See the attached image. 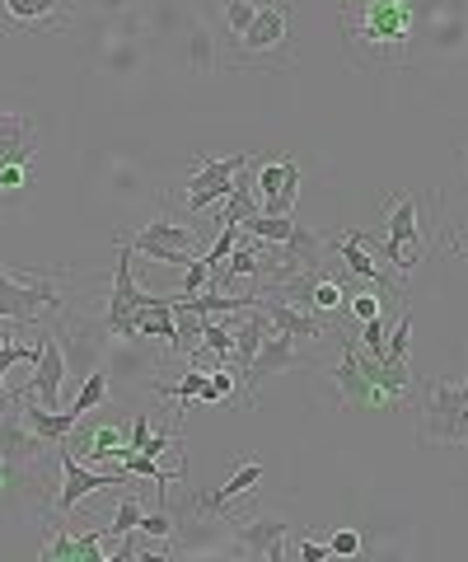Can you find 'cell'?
<instances>
[{"instance_id":"obj_1","label":"cell","mask_w":468,"mask_h":562,"mask_svg":"<svg viewBox=\"0 0 468 562\" xmlns=\"http://www.w3.org/2000/svg\"><path fill=\"white\" fill-rule=\"evenodd\" d=\"M342 43L356 66L403 70L412 61V0H366L342 10Z\"/></svg>"},{"instance_id":"obj_2","label":"cell","mask_w":468,"mask_h":562,"mask_svg":"<svg viewBox=\"0 0 468 562\" xmlns=\"http://www.w3.org/2000/svg\"><path fill=\"white\" fill-rule=\"evenodd\" d=\"M66 295L57 291V272H14L0 262V319L33 324L38 314H61Z\"/></svg>"},{"instance_id":"obj_3","label":"cell","mask_w":468,"mask_h":562,"mask_svg":"<svg viewBox=\"0 0 468 562\" xmlns=\"http://www.w3.org/2000/svg\"><path fill=\"white\" fill-rule=\"evenodd\" d=\"M422 431L431 446H468V390L464 380H431L422 403Z\"/></svg>"},{"instance_id":"obj_4","label":"cell","mask_w":468,"mask_h":562,"mask_svg":"<svg viewBox=\"0 0 468 562\" xmlns=\"http://www.w3.org/2000/svg\"><path fill=\"white\" fill-rule=\"evenodd\" d=\"M286 24H290V5H258L253 24L239 33V52L225 57V66H286Z\"/></svg>"},{"instance_id":"obj_5","label":"cell","mask_w":468,"mask_h":562,"mask_svg":"<svg viewBox=\"0 0 468 562\" xmlns=\"http://www.w3.org/2000/svg\"><path fill=\"white\" fill-rule=\"evenodd\" d=\"M132 244L127 239H117V262H113V295H109V333L113 338H123V342H136L141 333H136V310L146 305V291L136 286V277H132Z\"/></svg>"},{"instance_id":"obj_6","label":"cell","mask_w":468,"mask_h":562,"mask_svg":"<svg viewBox=\"0 0 468 562\" xmlns=\"http://www.w3.org/2000/svg\"><path fill=\"white\" fill-rule=\"evenodd\" d=\"M132 254H146L155 262H169V268H187V262L197 258V231L193 225H183V221H173V216H160V221H150L141 235H132Z\"/></svg>"},{"instance_id":"obj_7","label":"cell","mask_w":468,"mask_h":562,"mask_svg":"<svg viewBox=\"0 0 468 562\" xmlns=\"http://www.w3.org/2000/svg\"><path fill=\"white\" fill-rule=\"evenodd\" d=\"M333 380H338V398L352 413H389V408H398V398L389 390H379V384L356 366V342L352 338L342 342V361H338Z\"/></svg>"},{"instance_id":"obj_8","label":"cell","mask_w":468,"mask_h":562,"mask_svg":"<svg viewBox=\"0 0 468 562\" xmlns=\"http://www.w3.org/2000/svg\"><path fill=\"white\" fill-rule=\"evenodd\" d=\"M57 460H61V487H57V516H71L76 506L90 497V492H99V487H127L132 483V473L117 464L113 473H94V469H84V460H76L71 450H57Z\"/></svg>"},{"instance_id":"obj_9","label":"cell","mask_w":468,"mask_h":562,"mask_svg":"<svg viewBox=\"0 0 468 562\" xmlns=\"http://www.w3.org/2000/svg\"><path fill=\"white\" fill-rule=\"evenodd\" d=\"M253 155H225V160H212V155H197V173L187 179V216H197V211L216 206L230 198V183L235 173L244 169Z\"/></svg>"},{"instance_id":"obj_10","label":"cell","mask_w":468,"mask_h":562,"mask_svg":"<svg viewBox=\"0 0 468 562\" xmlns=\"http://www.w3.org/2000/svg\"><path fill=\"white\" fill-rule=\"evenodd\" d=\"M71 375L66 366V351L57 333H43V347H38V361H33V380L24 384V398H38L43 408H61V380Z\"/></svg>"},{"instance_id":"obj_11","label":"cell","mask_w":468,"mask_h":562,"mask_svg":"<svg viewBox=\"0 0 468 562\" xmlns=\"http://www.w3.org/2000/svg\"><path fill=\"white\" fill-rule=\"evenodd\" d=\"M258 192H263V216H290L296 211V198H300V165L290 160H272L263 165L258 160Z\"/></svg>"},{"instance_id":"obj_12","label":"cell","mask_w":468,"mask_h":562,"mask_svg":"<svg viewBox=\"0 0 468 562\" xmlns=\"http://www.w3.org/2000/svg\"><path fill=\"white\" fill-rule=\"evenodd\" d=\"M43 450H47L43 436L33 431L14 408H5V417H0V464H5L10 473H24L33 460H43Z\"/></svg>"},{"instance_id":"obj_13","label":"cell","mask_w":468,"mask_h":562,"mask_svg":"<svg viewBox=\"0 0 468 562\" xmlns=\"http://www.w3.org/2000/svg\"><path fill=\"white\" fill-rule=\"evenodd\" d=\"M230 530H235V549L244 553V558H267V562H282L290 549H286V535H290V525L286 520H230Z\"/></svg>"},{"instance_id":"obj_14","label":"cell","mask_w":468,"mask_h":562,"mask_svg":"<svg viewBox=\"0 0 468 562\" xmlns=\"http://www.w3.org/2000/svg\"><path fill=\"white\" fill-rule=\"evenodd\" d=\"M333 249L342 254V262H346V272L352 277H361V281H370V286H379V291H393V295H403V277L398 272H389V268H379L375 262V254L366 249V244L356 239V231H342L338 239H328Z\"/></svg>"},{"instance_id":"obj_15","label":"cell","mask_w":468,"mask_h":562,"mask_svg":"<svg viewBox=\"0 0 468 562\" xmlns=\"http://www.w3.org/2000/svg\"><path fill=\"white\" fill-rule=\"evenodd\" d=\"M263 310H267L272 328H276V333H286V338L296 342V347H300V342H323V338H328L323 314H315V310H300V305L282 301V295H267Z\"/></svg>"},{"instance_id":"obj_16","label":"cell","mask_w":468,"mask_h":562,"mask_svg":"<svg viewBox=\"0 0 468 562\" xmlns=\"http://www.w3.org/2000/svg\"><path fill=\"white\" fill-rule=\"evenodd\" d=\"M272 324V319H267ZM300 366H309L305 357H300V347L286 338V333H276V328H267V338H263V347H258V357H253V384L258 380H267V375H282V371H300Z\"/></svg>"},{"instance_id":"obj_17","label":"cell","mask_w":468,"mask_h":562,"mask_svg":"<svg viewBox=\"0 0 468 562\" xmlns=\"http://www.w3.org/2000/svg\"><path fill=\"white\" fill-rule=\"evenodd\" d=\"M258 479H263V464H258V460H249V464L239 469L235 479L225 483L220 492H202V497H193L197 516H230V502H235V497H244V492H249Z\"/></svg>"},{"instance_id":"obj_18","label":"cell","mask_w":468,"mask_h":562,"mask_svg":"<svg viewBox=\"0 0 468 562\" xmlns=\"http://www.w3.org/2000/svg\"><path fill=\"white\" fill-rule=\"evenodd\" d=\"M20 417L28 422L33 431L43 436L47 446H61L66 436H71V431L80 427V422H84V417H80V413H71V408H43V403H28V408H24Z\"/></svg>"},{"instance_id":"obj_19","label":"cell","mask_w":468,"mask_h":562,"mask_svg":"<svg viewBox=\"0 0 468 562\" xmlns=\"http://www.w3.org/2000/svg\"><path fill=\"white\" fill-rule=\"evenodd\" d=\"M33 160V122L20 113L0 117V165H28Z\"/></svg>"},{"instance_id":"obj_20","label":"cell","mask_w":468,"mask_h":562,"mask_svg":"<svg viewBox=\"0 0 468 562\" xmlns=\"http://www.w3.org/2000/svg\"><path fill=\"white\" fill-rule=\"evenodd\" d=\"M66 0H5V10H10V20L14 24H24V29H61V10Z\"/></svg>"},{"instance_id":"obj_21","label":"cell","mask_w":468,"mask_h":562,"mask_svg":"<svg viewBox=\"0 0 468 562\" xmlns=\"http://www.w3.org/2000/svg\"><path fill=\"white\" fill-rule=\"evenodd\" d=\"M346 301V286L342 277H323L319 268L309 272V291H305V305L300 310H315V314H338Z\"/></svg>"},{"instance_id":"obj_22","label":"cell","mask_w":468,"mask_h":562,"mask_svg":"<svg viewBox=\"0 0 468 562\" xmlns=\"http://www.w3.org/2000/svg\"><path fill=\"white\" fill-rule=\"evenodd\" d=\"M239 231L249 239H263V244H286L290 231H296V216H263V211H253V216L239 221Z\"/></svg>"},{"instance_id":"obj_23","label":"cell","mask_w":468,"mask_h":562,"mask_svg":"<svg viewBox=\"0 0 468 562\" xmlns=\"http://www.w3.org/2000/svg\"><path fill=\"white\" fill-rule=\"evenodd\" d=\"M84 460H123L127 454V436L113 427V422H103V427H94V436L80 446Z\"/></svg>"},{"instance_id":"obj_24","label":"cell","mask_w":468,"mask_h":562,"mask_svg":"<svg viewBox=\"0 0 468 562\" xmlns=\"http://www.w3.org/2000/svg\"><path fill=\"white\" fill-rule=\"evenodd\" d=\"M38 347H43V333H38ZM38 347H28V342H14V333L5 338V347H0V413L10 408V394H5V371L10 366H20V361H38Z\"/></svg>"},{"instance_id":"obj_25","label":"cell","mask_w":468,"mask_h":562,"mask_svg":"<svg viewBox=\"0 0 468 562\" xmlns=\"http://www.w3.org/2000/svg\"><path fill=\"white\" fill-rule=\"evenodd\" d=\"M202 351H212V357L225 366V361H230V351H235V328L220 324L216 314H212V319L202 324Z\"/></svg>"},{"instance_id":"obj_26","label":"cell","mask_w":468,"mask_h":562,"mask_svg":"<svg viewBox=\"0 0 468 562\" xmlns=\"http://www.w3.org/2000/svg\"><path fill=\"white\" fill-rule=\"evenodd\" d=\"M103 398H109V375H103L99 371V366H94V371L90 375H84V384H80V394H76V403H71V413H80V417H90L94 408H99V403Z\"/></svg>"},{"instance_id":"obj_27","label":"cell","mask_w":468,"mask_h":562,"mask_svg":"<svg viewBox=\"0 0 468 562\" xmlns=\"http://www.w3.org/2000/svg\"><path fill=\"white\" fill-rule=\"evenodd\" d=\"M136 525H141V502H136L132 492H127V497L117 502L113 525H103V539H123V535H132V530H136Z\"/></svg>"},{"instance_id":"obj_28","label":"cell","mask_w":468,"mask_h":562,"mask_svg":"<svg viewBox=\"0 0 468 562\" xmlns=\"http://www.w3.org/2000/svg\"><path fill=\"white\" fill-rule=\"evenodd\" d=\"M263 0H225V29H230V38H239L249 24H253V14Z\"/></svg>"},{"instance_id":"obj_29","label":"cell","mask_w":468,"mask_h":562,"mask_svg":"<svg viewBox=\"0 0 468 562\" xmlns=\"http://www.w3.org/2000/svg\"><path fill=\"white\" fill-rule=\"evenodd\" d=\"M206 277H212V268H206V258L197 254L193 262H187V281H183V291H173L169 301H193V295L206 286Z\"/></svg>"},{"instance_id":"obj_30","label":"cell","mask_w":468,"mask_h":562,"mask_svg":"<svg viewBox=\"0 0 468 562\" xmlns=\"http://www.w3.org/2000/svg\"><path fill=\"white\" fill-rule=\"evenodd\" d=\"M43 562H57V558H76V535H66L61 525H52V539L43 543Z\"/></svg>"},{"instance_id":"obj_31","label":"cell","mask_w":468,"mask_h":562,"mask_svg":"<svg viewBox=\"0 0 468 562\" xmlns=\"http://www.w3.org/2000/svg\"><path fill=\"white\" fill-rule=\"evenodd\" d=\"M136 535H146V539H173V516L169 512H141Z\"/></svg>"},{"instance_id":"obj_32","label":"cell","mask_w":468,"mask_h":562,"mask_svg":"<svg viewBox=\"0 0 468 562\" xmlns=\"http://www.w3.org/2000/svg\"><path fill=\"white\" fill-rule=\"evenodd\" d=\"M385 338H389V333H385V314H379V319H366V328H361V351H370V357L379 361V357H385Z\"/></svg>"},{"instance_id":"obj_33","label":"cell","mask_w":468,"mask_h":562,"mask_svg":"<svg viewBox=\"0 0 468 562\" xmlns=\"http://www.w3.org/2000/svg\"><path fill=\"white\" fill-rule=\"evenodd\" d=\"M352 314H356L361 324H366V319H379V314H385V301H379V286H375V291L352 295Z\"/></svg>"},{"instance_id":"obj_34","label":"cell","mask_w":468,"mask_h":562,"mask_svg":"<svg viewBox=\"0 0 468 562\" xmlns=\"http://www.w3.org/2000/svg\"><path fill=\"white\" fill-rule=\"evenodd\" d=\"M328 549L342 553V558H356V553H361V535H356V530H338L333 539H328Z\"/></svg>"},{"instance_id":"obj_35","label":"cell","mask_w":468,"mask_h":562,"mask_svg":"<svg viewBox=\"0 0 468 562\" xmlns=\"http://www.w3.org/2000/svg\"><path fill=\"white\" fill-rule=\"evenodd\" d=\"M146 441H150V413H136L132 431H127V450H146Z\"/></svg>"},{"instance_id":"obj_36","label":"cell","mask_w":468,"mask_h":562,"mask_svg":"<svg viewBox=\"0 0 468 562\" xmlns=\"http://www.w3.org/2000/svg\"><path fill=\"white\" fill-rule=\"evenodd\" d=\"M296 553H300L305 562H323V558H328V553H333V549H328V543H323V539H300V543H296Z\"/></svg>"},{"instance_id":"obj_37","label":"cell","mask_w":468,"mask_h":562,"mask_svg":"<svg viewBox=\"0 0 468 562\" xmlns=\"http://www.w3.org/2000/svg\"><path fill=\"white\" fill-rule=\"evenodd\" d=\"M0 188H24V165H0Z\"/></svg>"},{"instance_id":"obj_38","label":"cell","mask_w":468,"mask_h":562,"mask_svg":"<svg viewBox=\"0 0 468 562\" xmlns=\"http://www.w3.org/2000/svg\"><path fill=\"white\" fill-rule=\"evenodd\" d=\"M464 173H468V150H464Z\"/></svg>"},{"instance_id":"obj_39","label":"cell","mask_w":468,"mask_h":562,"mask_svg":"<svg viewBox=\"0 0 468 562\" xmlns=\"http://www.w3.org/2000/svg\"><path fill=\"white\" fill-rule=\"evenodd\" d=\"M0 117H5V113H0Z\"/></svg>"}]
</instances>
